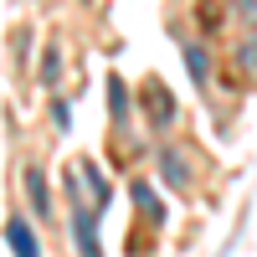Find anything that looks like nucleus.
<instances>
[{"instance_id": "7", "label": "nucleus", "mask_w": 257, "mask_h": 257, "mask_svg": "<svg viewBox=\"0 0 257 257\" xmlns=\"http://www.w3.org/2000/svg\"><path fill=\"white\" fill-rule=\"evenodd\" d=\"M144 103H149V128H170V123H175V98H170L165 82H149Z\"/></svg>"}, {"instance_id": "4", "label": "nucleus", "mask_w": 257, "mask_h": 257, "mask_svg": "<svg viewBox=\"0 0 257 257\" xmlns=\"http://www.w3.org/2000/svg\"><path fill=\"white\" fill-rule=\"evenodd\" d=\"M155 165H160V180H165L170 190H190V160L180 155L175 144H160V155H155Z\"/></svg>"}, {"instance_id": "1", "label": "nucleus", "mask_w": 257, "mask_h": 257, "mask_svg": "<svg viewBox=\"0 0 257 257\" xmlns=\"http://www.w3.org/2000/svg\"><path fill=\"white\" fill-rule=\"evenodd\" d=\"M62 185H67V221H72V247H77V257H103V237H98L103 206H98L93 196L82 201V175H77V165L62 175Z\"/></svg>"}, {"instance_id": "11", "label": "nucleus", "mask_w": 257, "mask_h": 257, "mask_svg": "<svg viewBox=\"0 0 257 257\" xmlns=\"http://www.w3.org/2000/svg\"><path fill=\"white\" fill-rule=\"evenodd\" d=\"M237 237H242V226H237V231H231V237H226V247H221L216 257H231V252H237Z\"/></svg>"}, {"instance_id": "6", "label": "nucleus", "mask_w": 257, "mask_h": 257, "mask_svg": "<svg viewBox=\"0 0 257 257\" xmlns=\"http://www.w3.org/2000/svg\"><path fill=\"white\" fill-rule=\"evenodd\" d=\"M180 57H185V72H190V82L206 93L211 88V52L201 47V41H190V36H180Z\"/></svg>"}, {"instance_id": "8", "label": "nucleus", "mask_w": 257, "mask_h": 257, "mask_svg": "<svg viewBox=\"0 0 257 257\" xmlns=\"http://www.w3.org/2000/svg\"><path fill=\"white\" fill-rule=\"evenodd\" d=\"M128 196H134V206L144 211V221H155V226H160V221L170 216V211H165V201L155 196V185H149V180H134V185H128Z\"/></svg>"}, {"instance_id": "2", "label": "nucleus", "mask_w": 257, "mask_h": 257, "mask_svg": "<svg viewBox=\"0 0 257 257\" xmlns=\"http://www.w3.org/2000/svg\"><path fill=\"white\" fill-rule=\"evenodd\" d=\"M21 190H26L31 216L47 221V216H52V185H47V170H41V165H26V170H21Z\"/></svg>"}, {"instance_id": "3", "label": "nucleus", "mask_w": 257, "mask_h": 257, "mask_svg": "<svg viewBox=\"0 0 257 257\" xmlns=\"http://www.w3.org/2000/svg\"><path fill=\"white\" fill-rule=\"evenodd\" d=\"M6 242H11L16 257H41V237H36L31 216H21V211H11V216H6Z\"/></svg>"}, {"instance_id": "5", "label": "nucleus", "mask_w": 257, "mask_h": 257, "mask_svg": "<svg viewBox=\"0 0 257 257\" xmlns=\"http://www.w3.org/2000/svg\"><path fill=\"white\" fill-rule=\"evenodd\" d=\"M108 118L113 128H134V93H128L123 72H108Z\"/></svg>"}, {"instance_id": "10", "label": "nucleus", "mask_w": 257, "mask_h": 257, "mask_svg": "<svg viewBox=\"0 0 257 257\" xmlns=\"http://www.w3.org/2000/svg\"><path fill=\"white\" fill-rule=\"evenodd\" d=\"M52 123H57V134H67V128H72V103L57 98V93H52Z\"/></svg>"}, {"instance_id": "9", "label": "nucleus", "mask_w": 257, "mask_h": 257, "mask_svg": "<svg viewBox=\"0 0 257 257\" xmlns=\"http://www.w3.org/2000/svg\"><path fill=\"white\" fill-rule=\"evenodd\" d=\"M57 82H62V47L47 41V47H41V88L57 93Z\"/></svg>"}]
</instances>
